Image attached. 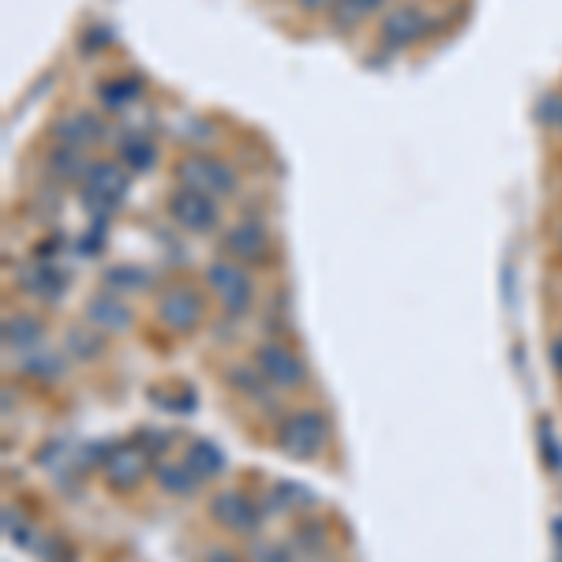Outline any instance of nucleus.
<instances>
[{
	"instance_id": "nucleus-17",
	"label": "nucleus",
	"mask_w": 562,
	"mask_h": 562,
	"mask_svg": "<svg viewBox=\"0 0 562 562\" xmlns=\"http://www.w3.org/2000/svg\"><path fill=\"white\" fill-rule=\"evenodd\" d=\"M42 323L34 319V315H12V319H4V346L8 349H31L42 341Z\"/></svg>"
},
{
	"instance_id": "nucleus-12",
	"label": "nucleus",
	"mask_w": 562,
	"mask_h": 562,
	"mask_svg": "<svg viewBox=\"0 0 562 562\" xmlns=\"http://www.w3.org/2000/svg\"><path fill=\"white\" fill-rule=\"evenodd\" d=\"M87 315H90V323H94L98 330H105V334L128 330V326H132V312L121 301H113V296H94V301L87 304Z\"/></svg>"
},
{
	"instance_id": "nucleus-2",
	"label": "nucleus",
	"mask_w": 562,
	"mask_h": 562,
	"mask_svg": "<svg viewBox=\"0 0 562 562\" xmlns=\"http://www.w3.org/2000/svg\"><path fill=\"white\" fill-rule=\"evenodd\" d=\"M206 285L217 293V301H222V307L229 315H248L251 307V296H256V289H251V278L248 270L240 267V262L233 259H217L206 267Z\"/></svg>"
},
{
	"instance_id": "nucleus-4",
	"label": "nucleus",
	"mask_w": 562,
	"mask_h": 562,
	"mask_svg": "<svg viewBox=\"0 0 562 562\" xmlns=\"http://www.w3.org/2000/svg\"><path fill=\"white\" fill-rule=\"evenodd\" d=\"M256 371L278 390H296L307 383V364L289 346H278V341H262L256 349Z\"/></svg>"
},
{
	"instance_id": "nucleus-28",
	"label": "nucleus",
	"mask_w": 562,
	"mask_h": 562,
	"mask_svg": "<svg viewBox=\"0 0 562 562\" xmlns=\"http://www.w3.org/2000/svg\"><path fill=\"white\" fill-rule=\"evenodd\" d=\"M26 368H31L38 379H45V375L57 379V360H31V364H26Z\"/></svg>"
},
{
	"instance_id": "nucleus-24",
	"label": "nucleus",
	"mask_w": 562,
	"mask_h": 562,
	"mask_svg": "<svg viewBox=\"0 0 562 562\" xmlns=\"http://www.w3.org/2000/svg\"><path fill=\"white\" fill-rule=\"evenodd\" d=\"M229 383L237 386V390H244L248 397H262V402H267V390H262V383H267V379H262L259 371H251V368H233V371H229Z\"/></svg>"
},
{
	"instance_id": "nucleus-5",
	"label": "nucleus",
	"mask_w": 562,
	"mask_h": 562,
	"mask_svg": "<svg viewBox=\"0 0 562 562\" xmlns=\"http://www.w3.org/2000/svg\"><path fill=\"white\" fill-rule=\"evenodd\" d=\"M177 177L184 188H195V192H206V195H233L237 192V173H233L225 161L217 158H206V154H195V158H184L177 166Z\"/></svg>"
},
{
	"instance_id": "nucleus-13",
	"label": "nucleus",
	"mask_w": 562,
	"mask_h": 562,
	"mask_svg": "<svg viewBox=\"0 0 562 562\" xmlns=\"http://www.w3.org/2000/svg\"><path fill=\"white\" fill-rule=\"evenodd\" d=\"M65 274L60 270H53L49 262H38V267H31L23 274V289L26 293H34V296H42V301H57L60 293H65Z\"/></svg>"
},
{
	"instance_id": "nucleus-21",
	"label": "nucleus",
	"mask_w": 562,
	"mask_h": 562,
	"mask_svg": "<svg viewBox=\"0 0 562 562\" xmlns=\"http://www.w3.org/2000/svg\"><path fill=\"white\" fill-rule=\"evenodd\" d=\"M270 503L278 506V510H307V506L315 503V495L307 492L301 484H274V492H270Z\"/></svg>"
},
{
	"instance_id": "nucleus-15",
	"label": "nucleus",
	"mask_w": 562,
	"mask_h": 562,
	"mask_svg": "<svg viewBox=\"0 0 562 562\" xmlns=\"http://www.w3.org/2000/svg\"><path fill=\"white\" fill-rule=\"evenodd\" d=\"M154 476H158L161 492H169V495H192L199 487V476L192 473L188 461H161Z\"/></svg>"
},
{
	"instance_id": "nucleus-10",
	"label": "nucleus",
	"mask_w": 562,
	"mask_h": 562,
	"mask_svg": "<svg viewBox=\"0 0 562 562\" xmlns=\"http://www.w3.org/2000/svg\"><path fill=\"white\" fill-rule=\"evenodd\" d=\"M211 514H214V521H222L225 529H233V532H256L262 518L259 506L244 492H217L211 503Z\"/></svg>"
},
{
	"instance_id": "nucleus-16",
	"label": "nucleus",
	"mask_w": 562,
	"mask_h": 562,
	"mask_svg": "<svg viewBox=\"0 0 562 562\" xmlns=\"http://www.w3.org/2000/svg\"><path fill=\"white\" fill-rule=\"evenodd\" d=\"M188 465H192V473L199 480H214L217 473H225V454L214 447V442L195 439L192 447H188Z\"/></svg>"
},
{
	"instance_id": "nucleus-20",
	"label": "nucleus",
	"mask_w": 562,
	"mask_h": 562,
	"mask_svg": "<svg viewBox=\"0 0 562 562\" xmlns=\"http://www.w3.org/2000/svg\"><path fill=\"white\" fill-rule=\"evenodd\" d=\"M121 158H124V166L135 169V173H147V169H154V161H158V150H154V143H150V139L135 135V139L124 143Z\"/></svg>"
},
{
	"instance_id": "nucleus-19",
	"label": "nucleus",
	"mask_w": 562,
	"mask_h": 562,
	"mask_svg": "<svg viewBox=\"0 0 562 562\" xmlns=\"http://www.w3.org/2000/svg\"><path fill=\"white\" fill-rule=\"evenodd\" d=\"M98 98H102L105 109H124L139 98V79L124 76V79H109V83L98 87Z\"/></svg>"
},
{
	"instance_id": "nucleus-31",
	"label": "nucleus",
	"mask_w": 562,
	"mask_h": 562,
	"mask_svg": "<svg viewBox=\"0 0 562 562\" xmlns=\"http://www.w3.org/2000/svg\"><path fill=\"white\" fill-rule=\"evenodd\" d=\"M206 562H240V559L233 555V551H211V555H206Z\"/></svg>"
},
{
	"instance_id": "nucleus-30",
	"label": "nucleus",
	"mask_w": 562,
	"mask_h": 562,
	"mask_svg": "<svg viewBox=\"0 0 562 562\" xmlns=\"http://www.w3.org/2000/svg\"><path fill=\"white\" fill-rule=\"evenodd\" d=\"M301 4L307 8V12H319V8H334L338 0H301Z\"/></svg>"
},
{
	"instance_id": "nucleus-25",
	"label": "nucleus",
	"mask_w": 562,
	"mask_h": 562,
	"mask_svg": "<svg viewBox=\"0 0 562 562\" xmlns=\"http://www.w3.org/2000/svg\"><path fill=\"white\" fill-rule=\"evenodd\" d=\"M251 559L256 562H293L289 548H281V543H262V548H256V555Z\"/></svg>"
},
{
	"instance_id": "nucleus-6",
	"label": "nucleus",
	"mask_w": 562,
	"mask_h": 562,
	"mask_svg": "<svg viewBox=\"0 0 562 562\" xmlns=\"http://www.w3.org/2000/svg\"><path fill=\"white\" fill-rule=\"evenodd\" d=\"M169 217L188 233H211L217 225V203H214V195L180 184L177 192L169 195Z\"/></svg>"
},
{
	"instance_id": "nucleus-9",
	"label": "nucleus",
	"mask_w": 562,
	"mask_h": 562,
	"mask_svg": "<svg viewBox=\"0 0 562 562\" xmlns=\"http://www.w3.org/2000/svg\"><path fill=\"white\" fill-rule=\"evenodd\" d=\"M147 461L150 454L143 447H135V442H116V447H109V454L102 461L105 469V480L113 487H135L147 473Z\"/></svg>"
},
{
	"instance_id": "nucleus-29",
	"label": "nucleus",
	"mask_w": 562,
	"mask_h": 562,
	"mask_svg": "<svg viewBox=\"0 0 562 562\" xmlns=\"http://www.w3.org/2000/svg\"><path fill=\"white\" fill-rule=\"evenodd\" d=\"M551 364H555V371L562 375V330L555 334V341H551Z\"/></svg>"
},
{
	"instance_id": "nucleus-22",
	"label": "nucleus",
	"mask_w": 562,
	"mask_h": 562,
	"mask_svg": "<svg viewBox=\"0 0 562 562\" xmlns=\"http://www.w3.org/2000/svg\"><path fill=\"white\" fill-rule=\"evenodd\" d=\"M102 281H105V289H116V293H135V289L147 285V274H143L139 267L121 262V267H109Z\"/></svg>"
},
{
	"instance_id": "nucleus-32",
	"label": "nucleus",
	"mask_w": 562,
	"mask_h": 562,
	"mask_svg": "<svg viewBox=\"0 0 562 562\" xmlns=\"http://www.w3.org/2000/svg\"><path fill=\"white\" fill-rule=\"evenodd\" d=\"M555 537H559V548H562V518L555 521Z\"/></svg>"
},
{
	"instance_id": "nucleus-7",
	"label": "nucleus",
	"mask_w": 562,
	"mask_h": 562,
	"mask_svg": "<svg viewBox=\"0 0 562 562\" xmlns=\"http://www.w3.org/2000/svg\"><path fill=\"white\" fill-rule=\"evenodd\" d=\"M222 251L237 262H267L270 259V233L262 229L259 222L244 217V222H233L222 237Z\"/></svg>"
},
{
	"instance_id": "nucleus-23",
	"label": "nucleus",
	"mask_w": 562,
	"mask_h": 562,
	"mask_svg": "<svg viewBox=\"0 0 562 562\" xmlns=\"http://www.w3.org/2000/svg\"><path fill=\"white\" fill-rule=\"evenodd\" d=\"M383 4V0H338V4H334V20H338V26H357L360 20H368L371 12H375V8Z\"/></svg>"
},
{
	"instance_id": "nucleus-27",
	"label": "nucleus",
	"mask_w": 562,
	"mask_h": 562,
	"mask_svg": "<svg viewBox=\"0 0 562 562\" xmlns=\"http://www.w3.org/2000/svg\"><path fill=\"white\" fill-rule=\"evenodd\" d=\"M79 349V357H98L102 352V341H94V338H87V334H71V352Z\"/></svg>"
},
{
	"instance_id": "nucleus-11",
	"label": "nucleus",
	"mask_w": 562,
	"mask_h": 562,
	"mask_svg": "<svg viewBox=\"0 0 562 562\" xmlns=\"http://www.w3.org/2000/svg\"><path fill=\"white\" fill-rule=\"evenodd\" d=\"M424 31H428V20H424V12H420V8H413V4L386 12L383 15V26H379V34H383L386 49H405V45L420 42Z\"/></svg>"
},
{
	"instance_id": "nucleus-1",
	"label": "nucleus",
	"mask_w": 562,
	"mask_h": 562,
	"mask_svg": "<svg viewBox=\"0 0 562 562\" xmlns=\"http://www.w3.org/2000/svg\"><path fill=\"white\" fill-rule=\"evenodd\" d=\"M326 439H330V424H326V416L315 409L289 413L278 428V447L296 461L315 458L326 447Z\"/></svg>"
},
{
	"instance_id": "nucleus-14",
	"label": "nucleus",
	"mask_w": 562,
	"mask_h": 562,
	"mask_svg": "<svg viewBox=\"0 0 562 562\" xmlns=\"http://www.w3.org/2000/svg\"><path fill=\"white\" fill-rule=\"evenodd\" d=\"M98 135H102V124H98V116H90V113H76L57 124V139L65 143V147H87V143H94Z\"/></svg>"
},
{
	"instance_id": "nucleus-3",
	"label": "nucleus",
	"mask_w": 562,
	"mask_h": 562,
	"mask_svg": "<svg viewBox=\"0 0 562 562\" xmlns=\"http://www.w3.org/2000/svg\"><path fill=\"white\" fill-rule=\"evenodd\" d=\"M128 192V173L116 161H94L83 177V203L90 211H98V222H105V214Z\"/></svg>"
},
{
	"instance_id": "nucleus-8",
	"label": "nucleus",
	"mask_w": 562,
	"mask_h": 562,
	"mask_svg": "<svg viewBox=\"0 0 562 562\" xmlns=\"http://www.w3.org/2000/svg\"><path fill=\"white\" fill-rule=\"evenodd\" d=\"M158 319L166 323L169 330H177V334L195 330L199 319H203V296H199L195 289H188V285L166 289V293H161V301H158Z\"/></svg>"
},
{
	"instance_id": "nucleus-26",
	"label": "nucleus",
	"mask_w": 562,
	"mask_h": 562,
	"mask_svg": "<svg viewBox=\"0 0 562 562\" xmlns=\"http://www.w3.org/2000/svg\"><path fill=\"white\" fill-rule=\"evenodd\" d=\"M540 113H543V121H548V124H555V128L562 132V94H551V98H543Z\"/></svg>"
},
{
	"instance_id": "nucleus-18",
	"label": "nucleus",
	"mask_w": 562,
	"mask_h": 562,
	"mask_svg": "<svg viewBox=\"0 0 562 562\" xmlns=\"http://www.w3.org/2000/svg\"><path fill=\"white\" fill-rule=\"evenodd\" d=\"M87 169L90 166H83V150L79 147H65V143H60V147L49 154V173L60 180H79V177H87Z\"/></svg>"
}]
</instances>
